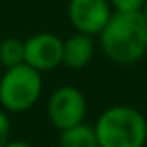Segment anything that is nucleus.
I'll use <instances>...</instances> for the list:
<instances>
[{
  "label": "nucleus",
  "instance_id": "obj_4",
  "mask_svg": "<svg viewBox=\"0 0 147 147\" xmlns=\"http://www.w3.org/2000/svg\"><path fill=\"white\" fill-rule=\"evenodd\" d=\"M47 112L50 123L56 129H69L73 125L82 123L86 115V99L73 86L58 88L49 99Z\"/></svg>",
  "mask_w": 147,
  "mask_h": 147
},
{
  "label": "nucleus",
  "instance_id": "obj_10",
  "mask_svg": "<svg viewBox=\"0 0 147 147\" xmlns=\"http://www.w3.org/2000/svg\"><path fill=\"white\" fill-rule=\"evenodd\" d=\"M115 11H142L145 0H110Z\"/></svg>",
  "mask_w": 147,
  "mask_h": 147
},
{
  "label": "nucleus",
  "instance_id": "obj_9",
  "mask_svg": "<svg viewBox=\"0 0 147 147\" xmlns=\"http://www.w3.org/2000/svg\"><path fill=\"white\" fill-rule=\"evenodd\" d=\"M0 61L6 67H15L19 63H24V41L7 37L0 43Z\"/></svg>",
  "mask_w": 147,
  "mask_h": 147
},
{
  "label": "nucleus",
  "instance_id": "obj_8",
  "mask_svg": "<svg viewBox=\"0 0 147 147\" xmlns=\"http://www.w3.org/2000/svg\"><path fill=\"white\" fill-rule=\"evenodd\" d=\"M60 147H99L95 129L90 125H73L60 132Z\"/></svg>",
  "mask_w": 147,
  "mask_h": 147
},
{
  "label": "nucleus",
  "instance_id": "obj_12",
  "mask_svg": "<svg viewBox=\"0 0 147 147\" xmlns=\"http://www.w3.org/2000/svg\"><path fill=\"white\" fill-rule=\"evenodd\" d=\"M4 147H32V145L26 144V142H7Z\"/></svg>",
  "mask_w": 147,
  "mask_h": 147
},
{
  "label": "nucleus",
  "instance_id": "obj_3",
  "mask_svg": "<svg viewBox=\"0 0 147 147\" xmlns=\"http://www.w3.org/2000/svg\"><path fill=\"white\" fill-rule=\"evenodd\" d=\"M41 86V73L28 63L7 67L0 80V102L6 110L24 112L37 102Z\"/></svg>",
  "mask_w": 147,
  "mask_h": 147
},
{
  "label": "nucleus",
  "instance_id": "obj_1",
  "mask_svg": "<svg viewBox=\"0 0 147 147\" xmlns=\"http://www.w3.org/2000/svg\"><path fill=\"white\" fill-rule=\"evenodd\" d=\"M99 34L104 54L115 63H134L147 52V21L142 11H115Z\"/></svg>",
  "mask_w": 147,
  "mask_h": 147
},
{
  "label": "nucleus",
  "instance_id": "obj_7",
  "mask_svg": "<svg viewBox=\"0 0 147 147\" xmlns=\"http://www.w3.org/2000/svg\"><path fill=\"white\" fill-rule=\"evenodd\" d=\"M91 56H93V41L88 34H76V36H71L67 41H63L61 61L67 67H84L90 63Z\"/></svg>",
  "mask_w": 147,
  "mask_h": 147
},
{
  "label": "nucleus",
  "instance_id": "obj_6",
  "mask_svg": "<svg viewBox=\"0 0 147 147\" xmlns=\"http://www.w3.org/2000/svg\"><path fill=\"white\" fill-rule=\"evenodd\" d=\"M69 19L80 34H99L108 22L112 11L106 0H71Z\"/></svg>",
  "mask_w": 147,
  "mask_h": 147
},
{
  "label": "nucleus",
  "instance_id": "obj_5",
  "mask_svg": "<svg viewBox=\"0 0 147 147\" xmlns=\"http://www.w3.org/2000/svg\"><path fill=\"white\" fill-rule=\"evenodd\" d=\"M63 41L54 34H36L24 41V63L36 71H49L61 63Z\"/></svg>",
  "mask_w": 147,
  "mask_h": 147
},
{
  "label": "nucleus",
  "instance_id": "obj_2",
  "mask_svg": "<svg viewBox=\"0 0 147 147\" xmlns=\"http://www.w3.org/2000/svg\"><path fill=\"white\" fill-rule=\"evenodd\" d=\"M93 129L99 147H144L147 142L145 117L130 106L108 108Z\"/></svg>",
  "mask_w": 147,
  "mask_h": 147
},
{
  "label": "nucleus",
  "instance_id": "obj_13",
  "mask_svg": "<svg viewBox=\"0 0 147 147\" xmlns=\"http://www.w3.org/2000/svg\"><path fill=\"white\" fill-rule=\"evenodd\" d=\"M142 13H144V17H145V21H147V6H145V9L142 11Z\"/></svg>",
  "mask_w": 147,
  "mask_h": 147
},
{
  "label": "nucleus",
  "instance_id": "obj_11",
  "mask_svg": "<svg viewBox=\"0 0 147 147\" xmlns=\"http://www.w3.org/2000/svg\"><path fill=\"white\" fill-rule=\"evenodd\" d=\"M9 119H7V115L4 114L2 110H0V147H4L9 142Z\"/></svg>",
  "mask_w": 147,
  "mask_h": 147
}]
</instances>
